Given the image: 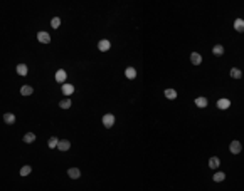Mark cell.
Returning <instances> with one entry per match:
<instances>
[{"label":"cell","mask_w":244,"mask_h":191,"mask_svg":"<svg viewBox=\"0 0 244 191\" xmlns=\"http://www.w3.org/2000/svg\"><path fill=\"white\" fill-rule=\"evenodd\" d=\"M62 94H64V96H71V94L74 92V86L73 84H62Z\"/></svg>","instance_id":"5b68a950"},{"label":"cell","mask_w":244,"mask_h":191,"mask_svg":"<svg viewBox=\"0 0 244 191\" xmlns=\"http://www.w3.org/2000/svg\"><path fill=\"white\" fill-rule=\"evenodd\" d=\"M125 76H126L128 79H135V77H136V71L133 67H128L126 71H125Z\"/></svg>","instance_id":"2e32d148"},{"label":"cell","mask_w":244,"mask_h":191,"mask_svg":"<svg viewBox=\"0 0 244 191\" xmlns=\"http://www.w3.org/2000/svg\"><path fill=\"white\" fill-rule=\"evenodd\" d=\"M224 178H226V174H224V173H221V171L214 174V181H215V183H219V181H224Z\"/></svg>","instance_id":"484cf974"},{"label":"cell","mask_w":244,"mask_h":191,"mask_svg":"<svg viewBox=\"0 0 244 191\" xmlns=\"http://www.w3.org/2000/svg\"><path fill=\"white\" fill-rule=\"evenodd\" d=\"M229 74H231V77H232V79H241V77H242V72H241V69H237V67H232Z\"/></svg>","instance_id":"7c38bea8"},{"label":"cell","mask_w":244,"mask_h":191,"mask_svg":"<svg viewBox=\"0 0 244 191\" xmlns=\"http://www.w3.org/2000/svg\"><path fill=\"white\" fill-rule=\"evenodd\" d=\"M32 92H34V89L30 86H22L20 87V94H22V96H30Z\"/></svg>","instance_id":"9a60e30c"},{"label":"cell","mask_w":244,"mask_h":191,"mask_svg":"<svg viewBox=\"0 0 244 191\" xmlns=\"http://www.w3.org/2000/svg\"><path fill=\"white\" fill-rule=\"evenodd\" d=\"M190 62H192L194 65H199L202 62V55L197 54V52H192V54H190Z\"/></svg>","instance_id":"8992f818"},{"label":"cell","mask_w":244,"mask_h":191,"mask_svg":"<svg viewBox=\"0 0 244 191\" xmlns=\"http://www.w3.org/2000/svg\"><path fill=\"white\" fill-rule=\"evenodd\" d=\"M195 106L197 107H207V99L205 97H197L195 99Z\"/></svg>","instance_id":"ac0fdd59"},{"label":"cell","mask_w":244,"mask_h":191,"mask_svg":"<svg viewBox=\"0 0 244 191\" xmlns=\"http://www.w3.org/2000/svg\"><path fill=\"white\" fill-rule=\"evenodd\" d=\"M219 164H221V159L215 158V156H212V158L209 159V168H212V170H217Z\"/></svg>","instance_id":"9c48e42d"},{"label":"cell","mask_w":244,"mask_h":191,"mask_svg":"<svg viewBox=\"0 0 244 191\" xmlns=\"http://www.w3.org/2000/svg\"><path fill=\"white\" fill-rule=\"evenodd\" d=\"M229 106H231V101H229V99H219V101H217V107L222 109V111H224V109H227Z\"/></svg>","instance_id":"8fae6325"},{"label":"cell","mask_w":244,"mask_h":191,"mask_svg":"<svg viewBox=\"0 0 244 191\" xmlns=\"http://www.w3.org/2000/svg\"><path fill=\"white\" fill-rule=\"evenodd\" d=\"M69 148H71V143H69L67 139H64V141H59V143H57V149H59V151H62V153H64V151H67Z\"/></svg>","instance_id":"277c9868"},{"label":"cell","mask_w":244,"mask_h":191,"mask_svg":"<svg viewBox=\"0 0 244 191\" xmlns=\"http://www.w3.org/2000/svg\"><path fill=\"white\" fill-rule=\"evenodd\" d=\"M98 49L101 52H106L109 49V40H106V39H103V40H99L98 42Z\"/></svg>","instance_id":"52a82bcc"},{"label":"cell","mask_w":244,"mask_h":191,"mask_svg":"<svg viewBox=\"0 0 244 191\" xmlns=\"http://www.w3.org/2000/svg\"><path fill=\"white\" fill-rule=\"evenodd\" d=\"M57 143H59L57 137H54V136L49 137V148H51V149H56V148H57Z\"/></svg>","instance_id":"603a6c76"},{"label":"cell","mask_w":244,"mask_h":191,"mask_svg":"<svg viewBox=\"0 0 244 191\" xmlns=\"http://www.w3.org/2000/svg\"><path fill=\"white\" fill-rule=\"evenodd\" d=\"M229 151L232 153V154H239L241 153V143L239 141H232L229 144Z\"/></svg>","instance_id":"3957f363"},{"label":"cell","mask_w":244,"mask_h":191,"mask_svg":"<svg viewBox=\"0 0 244 191\" xmlns=\"http://www.w3.org/2000/svg\"><path fill=\"white\" fill-rule=\"evenodd\" d=\"M67 174H69L71 179H77V178L81 176V173H79L77 168H69V170H67Z\"/></svg>","instance_id":"ba28073f"},{"label":"cell","mask_w":244,"mask_h":191,"mask_svg":"<svg viewBox=\"0 0 244 191\" xmlns=\"http://www.w3.org/2000/svg\"><path fill=\"white\" fill-rule=\"evenodd\" d=\"M165 97H167V99H175V97H177V92H175V91L174 89H165Z\"/></svg>","instance_id":"ffe728a7"},{"label":"cell","mask_w":244,"mask_h":191,"mask_svg":"<svg viewBox=\"0 0 244 191\" xmlns=\"http://www.w3.org/2000/svg\"><path fill=\"white\" fill-rule=\"evenodd\" d=\"M37 40H39L40 44H49L51 42V35H49L47 32H39L37 34Z\"/></svg>","instance_id":"7a4b0ae2"},{"label":"cell","mask_w":244,"mask_h":191,"mask_svg":"<svg viewBox=\"0 0 244 191\" xmlns=\"http://www.w3.org/2000/svg\"><path fill=\"white\" fill-rule=\"evenodd\" d=\"M59 107L61 109H69L71 107V99H62V101L59 102Z\"/></svg>","instance_id":"44dd1931"},{"label":"cell","mask_w":244,"mask_h":191,"mask_svg":"<svg viewBox=\"0 0 244 191\" xmlns=\"http://www.w3.org/2000/svg\"><path fill=\"white\" fill-rule=\"evenodd\" d=\"M59 25H61V18H59V17H54V18L51 20V27H52V29H57Z\"/></svg>","instance_id":"d4e9b609"},{"label":"cell","mask_w":244,"mask_h":191,"mask_svg":"<svg viewBox=\"0 0 244 191\" xmlns=\"http://www.w3.org/2000/svg\"><path fill=\"white\" fill-rule=\"evenodd\" d=\"M34 141H36V134L34 133H27L24 136V143H34Z\"/></svg>","instance_id":"7402d4cb"},{"label":"cell","mask_w":244,"mask_h":191,"mask_svg":"<svg viewBox=\"0 0 244 191\" xmlns=\"http://www.w3.org/2000/svg\"><path fill=\"white\" fill-rule=\"evenodd\" d=\"M4 121L7 124H14L15 123V116L12 114V112H5V114H4Z\"/></svg>","instance_id":"5bb4252c"},{"label":"cell","mask_w":244,"mask_h":191,"mask_svg":"<svg viewBox=\"0 0 244 191\" xmlns=\"http://www.w3.org/2000/svg\"><path fill=\"white\" fill-rule=\"evenodd\" d=\"M30 171H32V168H30V166H24V168L20 170V176H29Z\"/></svg>","instance_id":"cb8c5ba5"},{"label":"cell","mask_w":244,"mask_h":191,"mask_svg":"<svg viewBox=\"0 0 244 191\" xmlns=\"http://www.w3.org/2000/svg\"><path fill=\"white\" fill-rule=\"evenodd\" d=\"M234 29H236L237 32H244V20L242 18H236V20H234Z\"/></svg>","instance_id":"30bf717a"},{"label":"cell","mask_w":244,"mask_h":191,"mask_svg":"<svg viewBox=\"0 0 244 191\" xmlns=\"http://www.w3.org/2000/svg\"><path fill=\"white\" fill-rule=\"evenodd\" d=\"M56 81H57V82H64L66 81V71L59 69L57 72H56Z\"/></svg>","instance_id":"4fadbf2b"},{"label":"cell","mask_w":244,"mask_h":191,"mask_svg":"<svg viewBox=\"0 0 244 191\" xmlns=\"http://www.w3.org/2000/svg\"><path fill=\"white\" fill-rule=\"evenodd\" d=\"M212 52H214V55H217V57H221V55L224 54V47H222V45H214V49H212Z\"/></svg>","instance_id":"d6986e66"},{"label":"cell","mask_w":244,"mask_h":191,"mask_svg":"<svg viewBox=\"0 0 244 191\" xmlns=\"http://www.w3.org/2000/svg\"><path fill=\"white\" fill-rule=\"evenodd\" d=\"M17 74L19 76H27V65L26 64H19L17 65Z\"/></svg>","instance_id":"e0dca14e"},{"label":"cell","mask_w":244,"mask_h":191,"mask_svg":"<svg viewBox=\"0 0 244 191\" xmlns=\"http://www.w3.org/2000/svg\"><path fill=\"white\" fill-rule=\"evenodd\" d=\"M103 124H105V127H111L115 124V116L113 114H105L103 116Z\"/></svg>","instance_id":"6da1fadb"}]
</instances>
